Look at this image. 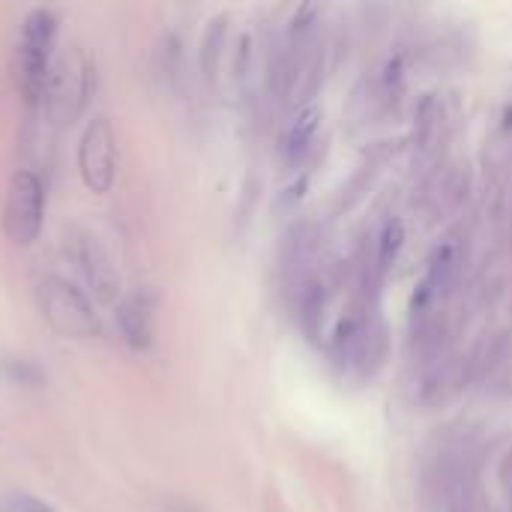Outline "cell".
<instances>
[{
    "label": "cell",
    "mask_w": 512,
    "mask_h": 512,
    "mask_svg": "<svg viewBox=\"0 0 512 512\" xmlns=\"http://www.w3.org/2000/svg\"><path fill=\"white\" fill-rule=\"evenodd\" d=\"M54 36H57V15L51 9L39 6L27 12L21 27V45H18V87L30 105H36L45 96Z\"/></svg>",
    "instance_id": "1"
},
{
    "label": "cell",
    "mask_w": 512,
    "mask_h": 512,
    "mask_svg": "<svg viewBox=\"0 0 512 512\" xmlns=\"http://www.w3.org/2000/svg\"><path fill=\"white\" fill-rule=\"evenodd\" d=\"M39 309L48 327L66 339H90L99 333V318L87 294L60 276H48L39 285Z\"/></svg>",
    "instance_id": "2"
},
{
    "label": "cell",
    "mask_w": 512,
    "mask_h": 512,
    "mask_svg": "<svg viewBox=\"0 0 512 512\" xmlns=\"http://www.w3.org/2000/svg\"><path fill=\"white\" fill-rule=\"evenodd\" d=\"M42 216H45L42 180L30 168L15 171L9 186H6V201H3V231H6V237L15 246H30L42 231Z\"/></svg>",
    "instance_id": "3"
},
{
    "label": "cell",
    "mask_w": 512,
    "mask_h": 512,
    "mask_svg": "<svg viewBox=\"0 0 512 512\" xmlns=\"http://www.w3.org/2000/svg\"><path fill=\"white\" fill-rule=\"evenodd\" d=\"M114 129L108 117H93L78 144V171L90 192L105 195L114 186L117 174V150H114Z\"/></svg>",
    "instance_id": "4"
},
{
    "label": "cell",
    "mask_w": 512,
    "mask_h": 512,
    "mask_svg": "<svg viewBox=\"0 0 512 512\" xmlns=\"http://www.w3.org/2000/svg\"><path fill=\"white\" fill-rule=\"evenodd\" d=\"M66 240H69L66 246L72 252V261L78 264V270H81L84 282L90 285V291L96 294V300L105 306H114L120 297V276L111 267L105 249L96 243V237L81 234V231H72V237H66Z\"/></svg>",
    "instance_id": "5"
},
{
    "label": "cell",
    "mask_w": 512,
    "mask_h": 512,
    "mask_svg": "<svg viewBox=\"0 0 512 512\" xmlns=\"http://www.w3.org/2000/svg\"><path fill=\"white\" fill-rule=\"evenodd\" d=\"M318 126H321V108L318 105L300 108L288 120V126L282 132V159L285 162H300L312 150L315 135H318Z\"/></svg>",
    "instance_id": "6"
},
{
    "label": "cell",
    "mask_w": 512,
    "mask_h": 512,
    "mask_svg": "<svg viewBox=\"0 0 512 512\" xmlns=\"http://www.w3.org/2000/svg\"><path fill=\"white\" fill-rule=\"evenodd\" d=\"M114 318H117L120 336L126 339L129 348H135V351L150 348V339H153L150 312H147V306H144L141 297H126V300H120L117 309H114Z\"/></svg>",
    "instance_id": "7"
},
{
    "label": "cell",
    "mask_w": 512,
    "mask_h": 512,
    "mask_svg": "<svg viewBox=\"0 0 512 512\" xmlns=\"http://www.w3.org/2000/svg\"><path fill=\"white\" fill-rule=\"evenodd\" d=\"M414 132H417V147L420 150H432L438 135H441V123H444V108L441 102L435 99V93L423 96V102L417 105V114H414Z\"/></svg>",
    "instance_id": "8"
},
{
    "label": "cell",
    "mask_w": 512,
    "mask_h": 512,
    "mask_svg": "<svg viewBox=\"0 0 512 512\" xmlns=\"http://www.w3.org/2000/svg\"><path fill=\"white\" fill-rule=\"evenodd\" d=\"M222 45H225V18H216V21L207 27V33H204V48H201V69H204V78H207V81H216Z\"/></svg>",
    "instance_id": "9"
},
{
    "label": "cell",
    "mask_w": 512,
    "mask_h": 512,
    "mask_svg": "<svg viewBox=\"0 0 512 512\" xmlns=\"http://www.w3.org/2000/svg\"><path fill=\"white\" fill-rule=\"evenodd\" d=\"M402 246H405V228H402V222H387L384 231H381V243H378V267L381 270H390L393 261L399 258Z\"/></svg>",
    "instance_id": "10"
},
{
    "label": "cell",
    "mask_w": 512,
    "mask_h": 512,
    "mask_svg": "<svg viewBox=\"0 0 512 512\" xmlns=\"http://www.w3.org/2000/svg\"><path fill=\"white\" fill-rule=\"evenodd\" d=\"M324 285H309V291L303 294V324L306 330H315V321L324 312Z\"/></svg>",
    "instance_id": "11"
},
{
    "label": "cell",
    "mask_w": 512,
    "mask_h": 512,
    "mask_svg": "<svg viewBox=\"0 0 512 512\" xmlns=\"http://www.w3.org/2000/svg\"><path fill=\"white\" fill-rule=\"evenodd\" d=\"M15 510L18 512H54L51 504H45L42 498H36V495H15Z\"/></svg>",
    "instance_id": "12"
},
{
    "label": "cell",
    "mask_w": 512,
    "mask_h": 512,
    "mask_svg": "<svg viewBox=\"0 0 512 512\" xmlns=\"http://www.w3.org/2000/svg\"><path fill=\"white\" fill-rule=\"evenodd\" d=\"M303 189H306V174H303L294 186L285 189V195L279 198V207H291L294 201H300V198H303Z\"/></svg>",
    "instance_id": "13"
}]
</instances>
